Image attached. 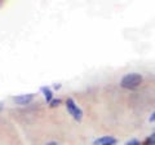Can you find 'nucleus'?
<instances>
[{
    "label": "nucleus",
    "mask_w": 155,
    "mask_h": 145,
    "mask_svg": "<svg viewBox=\"0 0 155 145\" xmlns=\"http://www.w3.org/2000/svg\"><path fill=\"white\" fill-rule=\"evenodd\" d=\"M142 83V75L137 72H130V74L124 75L120 80V86L125 89H134Z\"/></svg>",
    "instance_id": "f257e3e1"
},
{
    "label": "nucleus",
    "mask_w": 155,
    "mask_h": 145,
    "mask_svg": "<svg viewBox=\"0 0 155 145\" xmlns=\"http://www.w3.org/2000/svg\"><path fill=\"white\" fill-rule=\"evenodd\" d=\"M66 108H67V112L74 117V119L81 120V118H83V112H81V109L74 103V100L72 99L69 97L66 100Z\"/></svg>",
    "instance_id": "f03ea898"
},
{
    "label": "nucleus",
    "mask_w": 155,
    "mask_h": 145,
    "mask_svg": "<svg viewBox=\"0 0 155 145\" xmlns=\"http://www.w3.org/2000/svg\"><path fill=\"white\" fill-rule=\"evenodd\" d=\"M34 99V93H27V95H19V96H14L13 101L17 105H27L30 104Z\"/></svg>",
    "instance_id": "7ed1b4c3"
},
{
    "label": "nucleus",
    "mask_w": 155,
    "mask_h": 145,
    "mask_svg": "<svg viewBox=\"0 0 155 145\" xmlns=\"http://www.w3.org/2000/svg\"><path fill=\"white\" fill-rule=\"evenodd\" d=\"M115 144H116V139L113 136H102L94 140L93 143V145H115Z\"/></svg>",
    "instance_id": "20e7f679"
},
{
    "label": "nucleus",
    "mask_w": 155,
    "mask_h": 145,
    "mask_svg": "<svg viewBox=\"0 0 155 145\" xmlns=\"http://www.w3.org/2000/svg\"><path fill=\"white\" fill-rule=\"evenodd\" d=\"M41 92L44 93V97H45V101L47 103H52V100H53V92H52V89L49 88V87H47V86H44V87H41Z\"/></svg>",
    "instance_id": "39448f33"
},
{
    "label": "nucleus",
    "mask_w": 155,
    "mask_h": 145,
    "mask_svg": "<svg viewBox=\"0 0 155 145\" xmlns=\"http://www.w3.org/2000/svg\"><path fill=\"white\" fill-rule=\"evenodd\" d=\"M145 145H155V133H151L145 140Z\"/></svg>",
    "instance_id": "423d86ee"
},
{
    "label": "nucleus",
    "mask_w": 155,
    "mask_h": 145,
    "mask_svg": "<svg viewBox=\"0 0 155 145\" xmlns=\"http://www.w3.org/2000/svg\"><path fill=\"white\" fill-rule=\"evenodd\" d=\"M61 104V100L60 99H57V100H52V103H51V108H56V106H58Z\"/></svg>",
    "instance_id": "0eeeda50"
},
{
    "label": "nucleus",
    "mask_w": 155,
    "mask_h": 145,
    "mask_svg": "<svg viewBox=\"0 0 155 145\" xmlns=\"http://www.w3.org/2000/svg\"><path fill=\"white\" fill-rule=\"evenodd\" d=\"M125 145H140V141H137V140L133 139V140H130V141H128Z\"/></svg>",
    "instance_id": "6e6552de"
},
{
    "label": "nucleus",
    "mask_w": 155,
    "mask_h": 145,
    "mask_svg": "<svg viewBox=\"0 0 155 145\" xmlns=\"http://www.w3.org/2000/svg\"><path fill=\"white\" fill-rule=\"evenodd\" d=\"M149 120H150V122H155V112L151 114V115H150V118H149Z\"/></svg>",
    "instance_id": "1a4fd4ad"
},
{
    "label": "nucleus",
    "mask_w": 155,
    "mask_h": 145,
    "mask_svg": "<svg viewBox=\"0 0 155 145\" xmlns=\"http://www.w3.org/2000/svg\"><path fill=\"white\" fill-rule=\"evenodd\" d=\"M47 145H58V144H57V143H54V141H52V143H48Z\"/></svg>",
    "instance_id": "9d476101"
}]
</instances>
